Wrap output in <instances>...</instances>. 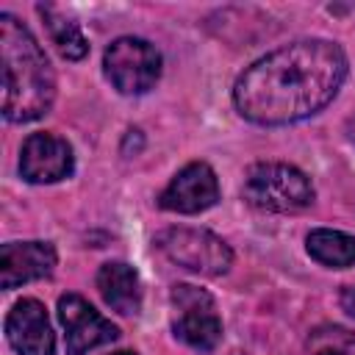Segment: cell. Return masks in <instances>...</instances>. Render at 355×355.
<instances>
[{
  "label": "cell",
  "mask_w": 355,
  "mask_h": 355,
  "mask_svg": "<svg viewBox=\"0 0 355 355\" xmlns=\"http://www.w3.org/2000/svg\"><path fill=\"white\" fill-rule=\"evenodd\" d=\"M55 247L50 241H8L0 247V286L6 291L50 277L55 269Z\"/></svg>",
  "instance_id": "cell-11"
},
{
  "label": "cell",
  "mask_w": 355,
  "mask_h": 355,
  "mask_svg": "<svg viewBox=\"0 0 355 355\" xmlns=\"http://www.w3.org/2000/svg\"><path fill=\"white\" fill-rule=\"evenodd\" d=\"M308 355H355V330L341 324H319L305 341Z\"/></svg>",
  "instance_id": "cell-15"
},
{
  "label": "cell",
  "mask_w": 355,
  "mask_h": 355,
  "mask_svg": "<svg viewBox=\"0 0 355 355\" xmlns=\"http://www.w3.org/2000/svg\"><path fill=\"white\" fill-rule=\"evenodd\" d=\"M58 319L64 324L67 355H86L103 344L116 341L119 330L103 313H97L80 294L58 297Z\"/></svg>",
  "instance_id": "cell-7"
},
{
  "label": "cell",
  "mask_w": 355,
  "mask_h": 355,
  "mask_svg": "<svg viewBox=\"0 0 355 355\" xmlns=\"http://www.w3.org/2000/svg\"><path fill=\"white\" fill-rule=\"evenodd\" d=\"M155 247L172 263L205 277L225 275L233 263V250L227 241L202 227H166L155 236Z\"/></svg>",
  "instance_id": "cell-4"
},
{
  "label": "cell",
  "mask_w": 355,
  "mask_h": 355,
  "mask_svg": "<svg viewBox=\"0 0 355 355\" xmlns=\"http://www.w3.org/2000/svg\"><path fill=\"white\" fill-rule=\"evenodd\" d=\"M97 288L105 305L122 316H136L141 311V283L139 272L125 261H108L97 272Z\"/></svg>",
  "instance_id": "cell-12"
},
{
  "label": "cell",
  "mask_w": 355,
  "mask_h": 355,
  "mask_svg": "<svg viewBox=\"0 0 355 355\" xmlns=\"http://www.w3.org/2000/svg\"><path fill=\"white\" fill-rule=\"evenodd\" d=\"M105 78L122 94H144L161 78V53L139 36H119L103 55Z\"/></svg>",
  "instance_id": "cell-5"
},
{
  "label": "cell",
  "mask_w": 355,
  "mask_h": 355,
  "mask_svg": "<svg viewBox=\"0 0 355 355\" xmlns=\"http://www.w3.org/2000/svg\"><path fill=\"white\" fill-rule=\"evenodd\" d=\"M308 255L330 269H347L355 266V236L333 227H316L305 239Z\"/></svg>",
  "instance_id": "cell-13"
},
{
  "label": "cell",
  "mask_w": 355,
  "mask_h": 355,
  "mask_svg": "<svg viewBox=\"0 0 355 355\" xmlns=\"http://www.w3.org/2000/svg\"><path fill=\"white\" fill-rule=\"evenodd\" d=\"M0 64L3 116L19 125L44 116L55 100V72L31 28L8 11L0 14Z\"/></svg>",
  "instance_id": "cell-2"
},
{
  "label": "cell",
  "mask_w": 355,
  "mask_h": 355,
  "mask_svg": "<svg viewBox=\"0 0 355 355\" xmlns=\"http://www.w3.org/2000/svg\"><path fill=\"white\" fill-rule=\"evenodd\" d=\"M114 355H136V352H128V349H122V352H114Z\"/></svg>",
  "instance_id": "cell-17"
},
{
  "label": "cell",
  "mask_w": 355,
  "mask_h": 355,
  "mask_svg": "<svg viewBox=\"0 0 355 355\" xmlns=\"http://www.w3.org/2000/svg\"><path fill=\"white\" fill-rule=\"evenodd\" d=\"M241 194L258 211L294 214L313 202V183L302 169L291 164L261 161L247 169Z\"/></svg>",
  "instance_id": "cell-3"
},
{
  "label": "cell",
  "mask_w": 355,
  "mask_h": 355,
  "mask_svg": "<svg viewBox=\"0 0 355 355\" xmlns=\"http://www.w3.org/2000/svg\"><path fill=\"white\" fill-rule=\"evenodd\" d=\"M6 338L17 355H55V336L44 305L33 297L19 300L6 316Z\"/></svg>",
  "instance_id": "cell-10"
},
{
  "label": "cell",
  "mask_w": 355,
  "mask_h": 355,
  "mask_svg": "<svg viewBox=\"0 0 355 355\" xmlns=\"http://www.w3.org/2000/svg\"><path fill=\"white\" fill-rule=\"evenodd\" d=\"M72 166H75V155H72V144L67 139L47 133V130H39L22 141L19 172L28 183L64 180L67 175H72Z\"/></svg>",
  "instance_id": "cell-8"
},
{
  "label": "cell",
  "mask_w": 355,
  "mask_h": 355,
  "mask_svg": "<svg viewBox=\"0 0 355 355\" xmlns=\"http://www.w3.org/2000/svg\"><path fill=\"white\" fill-rule=\"evenodd\" d=\"M216 200H219L216 172L205 161H191L169 180V186L158 197V205L172 214H200L216 205Z\"/></svg>",
  "instance_id": "cell-9"
},
{
  "label": "cell",
  "mask_w": 355,
  "mask_h": 355,
  "mask_svg": "<svg viewBox=\"0 0 355 355\" xmlns=\"http://www.w3.org/2000/svg\"><path fill=\"white\" fill-rule=\"evenodd\" d=\"M338 305H341V311H344L347 316L355 319V286H344V288H341V294H338Z\"/></svg>",
  "instance_id": "cell-16"
},
{
  "label": "cell",
  "mask_w": 355,
  "mask_h": 355,
  "mask_svg": "<svg viewBox=\"0 0 355 355\" xmlns=\"http://www.w3.org/2000/svg\"><path fill=\"white\" fill-rule=\"evenodd\" d=\"M39 14L44 17L47 22V31H50V39L53 44L58 47V53L69 61H80L86 53H89V42L80 31V25L64 14H58L53 6H39Z\"/></svg>",
  "instance_id": "cell-14"
},
{
  "label": "cell",
  "mask_w": 355,
  "mask_h": 355,
  "mask_svg": "<svg viewBox=\"0 0 355 355\" xmlns=\"http://www.w3.org/2000/svg\"><path fill=\"white\" fill-rule=\"evenodd\" d=\"M169 300L175 308V319H172L175 338H180L183 344L200 352L216 349V344L222 341V319L216 313L214 297L191 283H178L172 286Z\"/></svg>",
  "instance_id": "cell-6"
},
{
  "label": "cell",
  "mask_w": 355,
  "mask_h": 355,
  "mask_svg": "<svg viewBox=\"0 0 355 355\" xmlns=\"http://www.w3.org/2000/svg\"><path fill=\"white\" fill-rule=\"evenodd\" d=\"M347 55L330 39H297L252 67L236 86V111L255 125H291L319 114L347 78Z\"/></svg>",
  "instance_id": "cell-1"
}]
</instances>
